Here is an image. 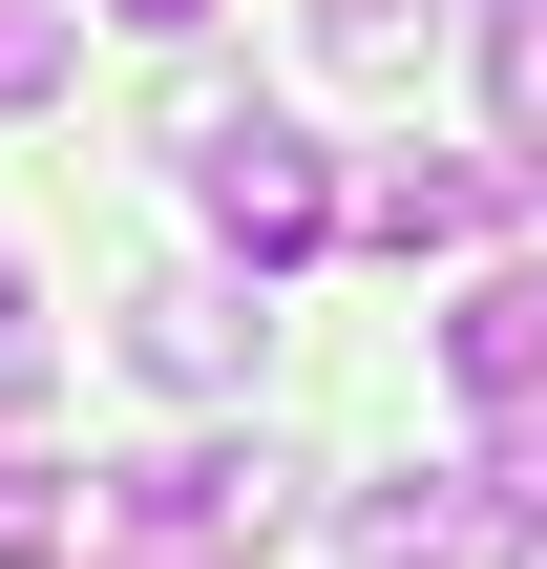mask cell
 I'll return each mask as SVG.
<instances>
[{
  "instance_id": "6da1fadb",
  "label": "cell",
  "mask_w": 547,
  "mask_h": 569,
  "mask_svg": "<svg viewBox=\"0 0 547 569\" xmlns=\"http://www.w3.org/2000/svg\"><path fill=\"white\" fill-rule=\"evenodd\" d=\"M169 148H190V190H211V232H232L253 274H295L316 232H358V190L316 169V127H274V106H232V84H169Z\"/></svg>"
},
{
  "instance_id": "7a4b0ae2",
  "label": "cell",
  "mask_w": 547,
  "mask_h": 569,
  "mask_svg": "<svg viewBox=\"0 0 547 569\" xmlns=\"http://www.w3.org/2000/svg\"><path fill=\"white\" fill-rule=\"evenodd\" d=\"M274 528H295L274 443H148V465H105V569H232Z\"/></svg>"
},
{
  "instance_id": "3957f363",
  "label": "cell",
  "mask_w": 547,
  "mask_h": 569,
  "mask_svg": "<svg viewBox=\"0 0 547 569\" xmlns=\"http://www.w3.org/2000/svg\"><path fill=\"white\" fill-rule=\"evenodd\" d=\"M485 211H506V148H379L358 169V232L379 253H485Z\"/></svg>"
},
{
  "instance_id": "277c9868",
  "label": "cell",
  "mask_w": 547,
  "mask_h": 569,
  "mask_svg": "<svg viewBox=\"0 0 547 569\" xmlns=\"http://www.w3.org/2000/svg\"><path fill=\"white\" fill-rule=\"evenodd\" d=\"M126 359H148L169 401H232V380H253V296H232V274H148V296H126Z\"/></svg>"
},
{
  "instance_id": "5b68a950",
  "label": "cell",
  "mask_w": 547,
  "mask_h": 569,
  "mask_svg": "<svg viewBox=\"0 0 547 569\" xmlns=\"http://www.w3.org/2000/svg\"><path fill=\"white\" fill-rule=\"evenodd\" d=\"M443 380L506 422V401H547V253H506V274H464V317H443Z\"/></svg>"
},
{
  "instance_id": "8992f818",
  "label": "cell",
  "mask_w": 547,
  "mask_h": 569,
  "mask_svg": "<svg viewBox=\"0 0 547 569\" xmlns=\"http://www.w3.org/2000/svg\"><path fill=\"white\" fill-rule=\"evenodd\" d=\"M337 549H358V569H506V549H527V528H506L485 486H379V507H358Z\"/></svg>"
},
{
  "instance_id": "52a82bcc",
  "label": "cell",
  "mask_w": 547,
  "mask_h": 569,
  "mask_svg": "<svg viewBox=\"0 0 547 569\" xmlns=\"http://www.w3.org/2000/svg\"><path fill=\"white\" fill-rule=\"evenodd\" d=\"M485 127L547 148V0H485Z\"/></svg>"
},
{
  "instance_id": "ba28073f",
  "label": "cell",
  "mask_w": 547,
  "mask_h": 569,
  "mask_svg": "<svg viewBox=\"0 0 547 569\" xmlns=\"http://www.w3.org/2000/svg\"><path fill=\"white\" fill-rule=\"evenodd\" d=\"M316 63H358V84H401V63H422V0H316Z\"/></svg>"
},
{
  "instance_id": "9c48e42d",
  "label": "cell",
  "mask_w": 547,
  "mask_h": 569,
  "mask_svg": "<svg viewBox=\"0 0 547 569\" xmlns=\"http://www.w3.org/2000/svg\"><path fill=\"white\" fill-rule=\"evenodd\" d=\"M464 486H485L506 528H547V401H506V422H485V465H464Z\"/></svg>"
},
{
  "instance_id": "30bf717a",
  "label": "cell",
  "mask_w": 547,
  "mask_h": 569,
  "mask_svg": "<svg viewBox=\"0 0 547 569\" xmlns=\"http://www.w3.org/2000/svg\"><path fill=\"white\" fill-rule=\"evenodd\" d=\"M63 63H84V21H63V0H0V106H42Z\"/></svg>"
},
{
  "instance_id": "8fae6325",
  "label": "cell",
  "mask_w": 547,
  "mask_h": 569,
  "mask_svg": "<svg viewBox=\"0 0 547 569\" xmlns=\"http://www.w3.org/2000/svg\"><path fill=\"white\" fill-rule=\"evenodd\" d=\"M0 401H42V296H21V253H0Z\"/></svg>"
},
{
  "instance_id": "7c38bea8",
  "label": "cell",
  "mask_w": 547,
  "mask_h": 569,
  "mask_svg": "<svg viewBox=\"0 0 547 569\" xmlns=\"http://www.w3.org/2000/svg\"><path fill=\"white\" fill-rule=\"evenodd\" d=\"M105 21H148V42H190V21H211V0H105Z\"/></svg>"
},
{
  "instance_id": "4fadbf2b",
  "label": "cell",
  "mask_w": 547,
  "mask_h": 569,
  "mask_svg": "<svg viewBox=\"0 0 547 569\" xmlns=\"http://www.w3.org/2000/svg\"><path fill=\"white\" fill-rule=\"evenodd\" d=\"M527 190H547V148H527Z\"/></svg>"
}]
</instances>
